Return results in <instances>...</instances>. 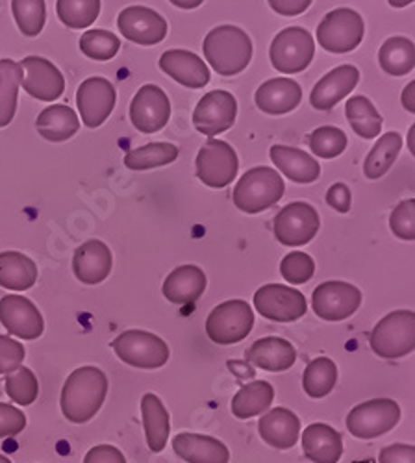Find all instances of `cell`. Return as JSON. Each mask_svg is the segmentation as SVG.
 <instances>
[{
  "mask_svg": "<svg viewBox=\"0 0 415 463\" xmlns=\"http://www.w3.org/2000/svg\"><path fill=\"white\" fill-rule=\"evenodd\" d=\"M108 395V378L93 365L74 369L61 390L60 406L69 422L84 424L91 420L102 408Z\"/></svg>",
  "mask_w": 415,
  "mask_h": 463,
  "instance_id": "1",
  "label": "cell"
},
{
  "mask_svg": "<svg viewBox=\"0 0 415 463\" xmlns=\"http://www.w3.org/2000/svg\"><path fill=\"white\" fill-rule=\"evenodd\" d=\"M210 67L221 76H236L243 72L252 60V42L245 30L222 24L213 28L203 43Z\"/></svg>",
  "mask_w": 415,
  "mask_h": 463,
  "instance_id": "2",
  "label": "cell"
},
{
  "mask_svg": "<svg viewBox=\"0 0 415 463\" xmlns=\"http://www.w3.org/2000/svg\"><path fill=\"white\" fill-rule=\"evenodd\" d=\"M284 180L275 169L254 167L240 178L232 199L240 212L254 215L275 206L284 197Z\"/></svg>",
  "mask_w": 415,
  "mask_h": 463,
  "instance_id": "3",
  "label": "cell"
},
{
  "mask_svg": "<svg viewBox=\"0 0 415 463\" xmlns=\"http://www.w3.org/2000/svg\"><path fill=\"white\" fill-rule=\"evenodd\" d=\"M373 353L384 360H399L415 349V314L397 310L382 317L369 335Z\"/></svg>",
  "mask_w": 415,
  "mask_h": 463,
  "instance_id": "4",
  "label": "cell"
},
{
  "mask_svg": "<svg viewBox=\"0 0 415 463\" xmlns=\"http://www.w3.org/2000/svg\"><path fill=\"white\" fill-rule=\"evenodd\" d=\"M111 349L121 362L136 369H160L169 362V345L145 330L123 332L111 341Z\"/></svg>",
  "mask_w": 415,
  "mask_h": 463,
  "instance_id": "5",
  "label": "cell"
},
{
  "mask_svg": "<svg viewBox=\"0 0 415 463\" xmlns=\"http://www.w3.org/2000/svg\"><path fill=\"white\" fill-rule=\"evenodd\" d=\"M254 328V312L249 302L234 298L215 306L206 319V334L215 345L229 346L243 341Z\"/></svg>",
  "mask_w": 415,
  "mask_h": 463,
  "instance_id": "6",
  "label": "cell"
},
{
  "mask_svg": "<svg viewBox=\"0 0 415 463\" xmlns=\"http://www.w3.org/2000/svg\"><path fill=\"white\" fill-rule=\"evenodd\" d=\"M363 33L365 24L358 12L351 8H337L317 26V42L326 52L345 54L358 49Z\"/></svg>",
  "mask_w": 415,
  "mask_h": 463,
  "instance_id": "7",
  "label": "cell"
},
{
  "mask_svg": "<svg viewBox=\"0 0 415 463\" xmlns=\"http://www.w3.org/2000/svg\"><path fill=\"white\" fill-rule=\"evenodd\" d=\"M269 56H271L273 67L278 72H284V74L303 72L305 69L310 67L316 56L314 35L300 26L284 28L273 40Z\"/></svg>",
  "mask_w": 415,
  "mask_h": 463,
  "instance_id": "8",
  "label": "cell"
},
{
  "mask_svg": "<svg viewBox=\"0 0 415 463\" xmlns=\"http://www.w3.org/2000/svg\"><path fill=\"white\" fill-rule=\"evenodd\" d=\"M401 415V406L395 401L373 399L349 411L347 430L358 439L381 438L397 427Z\"/></svg>",
  "mask_w": 415,
  "mask_h": 463,
  "instance_id": "9",
  "label": "cell"
},
{
  "mask_svg": "<svg viewBox=\"0 0 415 463\" xmlns=\"http://www.w3.org/2000/svg\"><path fill=\"white\" fill-rule=\"evenodd\" d=\"M197 176L213 189H222L236 180L240 160L236 150L221 139H208L197 154Z\"/></svg>",
  "mask_w": 415,
  "mask_h": 463,
  "instance_id": "10",
  "label": "cell"
},
{
  "mask_svg": "<svg viewBox=\"0 0 415 463\" xmlns=\"http://www.w3.org/2000/svg\"><path fill=\"white\" fill-rule=\"evenodd\" d=\"M256 312L275 323H293L303 317L308 310L305 295L295 288L282 284L261 286L254 293Z\"/></svg>",
  "mask_w": 415,
  "mask_h": 463,
  "instance_id": "11",
  "label": "cell"
},
{
  "mask_svg": "<svg viewBox=\"0 0 415 463\" xmlns=\"http://www.w3.org/2000/svg\"><path fill=\"white\" fill-rule=\"evenodd\" d=\"M360 306L362 291L349 282H323L314 289L312 295L314 314L323 321H345L358 312Z\"/></svg>",
  "mask_w": 415,
  "mask_h": 463,
  "instance_id": "12",
  "label": "cell"
},
{
  "mask_svg": "<svg viewBox=\"0 0 415 463\" xmlns=\"http://www.w3.org/2000/svg\"><path fill=\"white\" fill-rule=\"evenodd\" d=\"M319 226V213L312 204L291 203L275 219V238L286 247H300L317 236Z\"/></svg>",
  "mask_w": 415,
  "mask_h": 463,
  "instance_id": "13",
  "label": "cell"
},
{
  "mask_svg": "<svg viewBox=\"0 0 415 463\" xmlns=\"http://www.w3.org/2000/svg\"><path fill=\"white\" fill-rule=\"evenodd\" d=\"M238 118V102L236 97L229 91L215 90L206 93L193 113L195 128L208 136L215 137L226 130H231Z\"/></svg>",
  "mask_w": 415,
  "mask_h": 463,
  "instance_id": "14",
  "label": "cell"
},
{
  "mask_svg": "<svg viewBox=\"0 0 415 463\" xmlns=\"http://www.w3.org/2000/svg\"><path fill=\"white\" fill-rule=\"evenodd\" d=\"M171 119V102L165 91L155 84L139 88L130 104V121L143 134L165 128Z\"/></svg>",
  "mask_w": 415,
  "mask_h": 463,
  "instance_id": "15",
  "label": "cell"
},
{
  "mask_svg": "<svg viewBox=\"0 0 415 463\" xmlns=\"http://www.w3.org/2000/svg\"><path fill=\"white\" fill-rule=\"evenodd\" d=\"M19 65L23 71L21 86L30 97L52 102L63 95L65 79L52 61L42 56H26Z\"/></svg>",
  "mask_w": 415,
  "mask_h": 463,
  "instance_id": "16",
  "label": "cell"
},
{
  "mask_svg": "<svg viewBox=\"0 0 415 463\" xmlns=\"http://www.w3.org/2000/svg\"><path fill=\"white\" fill-rule=\"evenodd\" d=\"M0 323L15 337L32 341L43 335L45 321L37 306L21 295L0 298Z\"/></svg>",
  "mask_w": 415,
  "mask_h": 463,
  "instance_id": "17",
  "label": "cell"
},
{
  "mask_svg": "<svg viewBox=\"0 0 415 463\" xmlns=\"http://www.w3.org/2000/svg\"><path fill=\"white\" fill-rule=\"evenodd\" d=\"M118 93L109 80L102 76H91L84 80L77 91V106L82 123L88 128H99L116 108Z\"/></svg>",
  "mask_w": 415,
  "mask_h": 463,
  "instance_id": "18",
  "label": "cell"
},
{
  "mask_svg": "<svg viewBox=\"0 0 415 463\" xmlns=\"http://www.w3.org/2000/svg\"><path fill=\"white\" fill-rule=\"evenodd\" d=\"M119 32L137 45H158L167 35V21L155 10L145 6L125 8L118 17Z\"/></svg>",
  "mask_w": 415,
  "mask_h": 463,
  "instance_id": "19",
  "label": "cell"
},
{
  "mask_svg": "<svg viewBox=\"0 0 415 463\" xmlns=\"http://www.w3.org/2000/svg\"><path fill=\"white\" fill-rule=\"evenodd\" d=\"M113 267V256L104 241L91 240L74 250L72 273L82 284L97 286L104 282Z\"/></svg>",
  "mask_w": 415,
  "mask_h": 463,
  "instance_id": "20",
  "label": "cell"
},
{
  "mask_svg": "<svg viewBox=\"0 0 415 463\" xmlns=\"http://www.w3.org/2000/svg\"><path fill=\"white\" fill-rule=\"evenodd\" d=\"M360 82V71L354 65H339L316 84L310 95V104L326 111L332 109L337 102H342Z\"/></svg>",
  "mask_w": 415,
  "mask_h": 463,
  "instance_id": "21",
  "label": "cell"
},
{
  "mask_svg": "<svg viewBox=\"0 0 415 463\" xmlns=\"http://www.w3.org/2000/svg\"><path fill=\"white\" fill-rule=\"evenodd\" d=\"M258 434L273 449H293L300 436V419L288 408L268 410L258 422Z\"/></svg>",
  "mask_w": 415,
  "mask_h": 463,
  "instance_id": "22",
  "label": "cell"
},
{
  "mask_svg": "<svg viewBox=\"0 0 415 463\" xmlns=\"http://www.w3.org/2000/svg\"><path fill=\"white\" fill-rule=\"evenodd\" d=\"M160 69L178 84L201 90L210 82L208 65L190 51H167L160 58Z\"/></svg>",
  "mask_w": 415,
  "mask_h": 463,
  "instance_id": "23",
  "label": "cell"
},
{
  "mask_svg": "<svg viewBox=\"0 0 415 463\" xmlns=\"http://www.w3.org/2000/svg\"><path fill=\"white\" fill-rule=\"evenodd\" d=\"M245 358L250 365L258 369L269 373H282L295 365L297 351L288 339L271 335L254 341L250 349L245 353Z\"/></svg>",
  "mask_w": 415,
  "mask_h": 463,
  "instance_id": "24",
  "label": "cell"
},
{
  "mask_svg": "<svg viewBox=\"0 0 415 463\" xmlns=\"http://www.w3.org/2000/svg\"><path fill=\"white\" fill-rule=\"evenodd\" d=\"M173 449L176 456L185 463H229L231 461L229 447L215 438L203 436V434L182 432L174 436Z\"/></svg>",
  "mask_w": 415,
  "mask_h": 463,
  "instance_id": "25",
  "label": "cell"
},
{
  "mask_svg": "<svg viewBox=\"0 0 415 463\" xmlns=\"http://www.w3.org/2000/svg\"><path fill=\"white\" fill-rule=\"evenodd\" d=\"M206 275L197 265H180L165 279L162 286L164 297L178 306L197 302L206 291Z\"/></svg>",
  "mask_w": 415,
  "mask_h": 463,
  "instance_id": "26",
  "label": "cell"
},
{
  "mask_svg": "<svg viewBox=\"0 0 415 463\" xmlns=\"http://www.w3.org/2000/svg\"><path fill=\"white\" fill-rule=\"evenodd\" d=\"M254 100L263 113L284 115L298 108L303 100V90L291 79H271L258 88Z\"/></svg>",
  "mask_w": 415,
  "mask_h": 463,
  "instance_id": "27",
  "label": "cell"
},
{
  "mask_svg": "<svg viewBox=\"0 0 415 463\" xmlns=\"http://www.w3.org/2000/svg\"><path fill=\"white\" fill-rule=\"evenodd\" d=\"M269 156L275 167H278V171L295 184H312L321 175V165L308 152L300 148L275 145L269 150Z\"/></svg>",
  "mask_w": 415,
  "mask_h": 463,
  "instance_id": "28",
  "label": "cell"
},
{
  "mask_svg": "<svg viewBox=\"0 0 415 463\" xmlns=\"http://www.w3.org/2000/svg\"><path fill=\"white\" fill-rule=\"evenodd\" d=\"M305 456L314 463H337L344 456V438L325 422H314L303 432Z\"/></svg>",
  "mask_w": 415,
  "mask_h": 463,
  "instance_id": "29",
  "label": "cell"
},
{
  "mask_svg": "<svg viewBox=\"0 0 415 463\" xmlns=\"http://www.w3.org/2000/svg\"><path fill=\"white\" fill-rule=\"evenodd\" d=\"M141 415L146 445L153 452H162L167 445L171 420L169 411L165 410L162 399L155 393H146L141 399Z\"/></svg>",
  "mask_w": 415,
  "mask_h": 463,
  "instance_id": "30",
  "label": "cell"
},
{
  "mask_svg": "<svg viewBox=\"0 0 415 463\" xmlns=\"http://www.w3.org/2000/svg\"><path fill=\"white\" fill-rule=\"evenodd\" d=\"M35 128L42 137L52 143H61L71 139L80 128L77 111L63 104H54L45 108L35 119Z\"/></svg>",
  "mask_w": 415,
  "mask_h": 463,
  "instance_id": "31",
  "label": "cell"
},
{
  "mask_svg": "<svg viewBox=\"0 0 415 463\" xmlns=\"http://www.w3.org/2000/svg\"><path fill=\"white\" fill-rule=\"evenodd\" d=\"M37 282V265L17 250L0 252V288L26 291Z\"/></svg>",
  "mask_w": 415,
  "mask_h": 463,
  "instance_id": "32",
  "label": "cell"
},
{
  "mask_svg": "<svg viewBox=\"0 0 415 463\" xmlns=\"http://www.w3.org/2000/svg\"><path fill=\"white\" fill-rule=\"evenodd\" d=\"M275 399V388L266 380H254L234 395L232 413L241 419H252L256 415L266 413Z\"/></svg>",
  "mask_w": 415,
  "mask_h": 463,
  "instance_id": "33",
  "label": "cell"
},
{
  "mask_svg": "<svg viewBox=\"0 0 415 463\" xmlns=\"http://www.w3.org/2000/svg\"><path fill=\"white\" fill-rule=\"evenodd\" d=\"M21 76L23 71L17 61L0 60V128L8 127L15 118Z\"/></svg>",
  "mask_w": 415,
  "mask_h": 463,
  "instance_id": "34",
  "label": "cell"
},
{
  "mask_svg": "<svg viewBox=\"0 0 415 463\" xmlns=\"http://www.w3.org/2000/svg\"><path fill=\"white\" fill-rule=\"evenodd\" d=\"M345 115H347L349 125L360 137L374 139L381 136L382 115L367 97H362V95L351 97L345 104Z\"/></svg>",
  "mask_w": 415,
  "mask_h": 463,
  "instance_id": "35",
  "label": "cell"
},
{
  "mask_svg": "<svg viewBox=\"0 0 415 463\" xmlns=\"http://www.w3.org/2000/svg\"><path fill=\"white\" fill-rule=\"evenodd\" d=\"M379 63L390 76H404L415 67V45L408 37H390L381 47Z\"/></svg>",
  "mask_w": 415,
  "mask_h": 463,
  "instance_id": "36",
  "label": "cell"
},
{
  "mask_svg": "<svg viewBox=\"0 0 415 463\" xmlns=\"http://www.w3.org/2000/svg\"><path fill=\"white\" fill-rule=\"evenodd\" d=\"M402 148V137L397 132H388L379 141L374 143L371 152L367 154L363 173L369 180H379L382 178L391 165L395 164L399 152Z\"/></svg>",
  "mask_w": 415,
  "mask_h": 463,
  "instance_id": "37",
  "label": "cell"
},
{
  "mask_svg": "<svg viewBox=\"0 0 415 463\" xmlns=\"http://www.w3.org/2000/svg\"><path fill=\"white\" fill-rule=\"evenodd\" d=\"M178 158V146L173 143H150L130 150L125 156V165L132 171H146L164 167Z\"/></svg>",
  "mask_w": 415,
  "mask_h": 463,
  "instance_id": "38",
  "label": "cell"
},
{
  "mask_svg": "<svg viewBox=\"0 0 415 463\" xmlns=\"http://www.w3.org/2000/svg\"><path fill=\"white\" fill-rule=\"evenodd\" d=\"M337 382V367L330 358H316L303 374V390L312 399H325Z\"/></svg>",
  "mask_w": 415,
  "mask_h": 463,
  "instance_id": "39",
  "label": "cell"
},
{
  "mask_svg": "<svg viewBox=\"0 0 415 463\" xmlns=\"http://www.w3.org/2000/svg\"><path fill=\"white\" fill-rule=\"evenodd\" d=\"M56 14L65 26L84 30L99 19L100 0H58Z\"/></svg>",
  "mask_w": 415,
  "mask_h": 463,
  "instance_id": "40",
  "label": "cell"
},
{
  "mask_svg": "<svg viewBox=\"0 0 415 463\" xmlns=\"http://www.w3.org/2000/svg\"><path fill=\"white\" fill-rule=\"evenodd\" d=\"M14 19L26 37L40 35L47 21L45 0H12Z\"/></svg>",
  "mask_w": 415,
  "mask_h": 463,
  "instance_id": "41",
  "label": "cell"
},
{
  "mask_svg": "<svg viewBox=\"0 0 415 463\" xmlns=\"http://www.w3.org/2000/svg\"><path fill=\"white\" fill-rule=\"evenodd\" d=\"M119 49V37L108 30H88L80 37V51L95 61H108L111 58H116Z\"/></svg>",
  "mask_w": 415,
  "mask_h": 463,
  "instance_id": "42",
  "label": "cell"
},
{
  "mask_svg": "<svg viewBox=\"0 0 415 463\" xmlns=\"http://www.w3.org/2000/svg\"><path fill=\"white\" fill-rule=\"evenodd\" d=\"M6 395L19 406H30L40 395V382L28 367H19L17 371L6 374L5 380Z\"/></svg>",
  "mask_w": 415,
  "mask_h": 463,
  "instance_id": "43",
  "label": "cell"
},
{
  "mask_svg": "<svg viewBox=\"0 0 415 463\" xmlns=\"http://www.w3.org/2000/svg\"><path fill=\"white\" fill-rule=\"evenodd\" d=\"M347 136L337 127H321L310 134V148L319 158H337L347 148Z\"/></svg>",
  "mask_w": 415,
  "mask_h": 463,
  "instance_id": "44",
  "label": "cell"
},
{
  "mask_svg": "<svg viewBox=\"0 0 415 463\" xmlns=\"http://www.w3.org/2000/svg\"><path fill=\"white\" fill-rule=\"evenodd\" d=\"M280 275L291 286H300L316 275V261L307 252H289L280 261Z\"/></svg>",
  "mask_w": 415,
  "mask_h": 463,
  "instance_id": "45",
  "label": "cell"
},
{
  "mask_svg": "<svg viewBox=\"0 0 415 463\" xmlns=\"http://www.w3.org/2000/svg\"><path fill=\"white\" fill-rule=\"evenodd\" d=\"M390 228L399 240H415V199L402 201L390 217Z\"/></svg>",
  "mask_w": 415,
  "mask_h": 463,
  "instance_id": "46",
  "label": "cell"
},
{
  "mask_svg": "<svg viewBox=\"0 0 415 463\" xmlns=\"http://www.w3.org/2000/svg\"><path fill=\"white\" fill-rule=\"evenodd\" d=\"M24 346L10 335H0V374L17 371L24 362Z\"/></svg>",
  "mask_w": 415,
  "mask_h": 463,
  "instance_id": "47",
  "label": "cell"
},
{
  "mask_svg": "<svg viewBox=\"0 0 415 463\" xmlns=\"http://www.w3.org/2000/svg\"><path fill=\"white\" fill-rule=\"evenodd\" d=\"M26 429V415L12 404L0 402V439L14 438Z\"/></svg>",
  "mask_w": 415,
  "mask_h": 463,
  "instance_id": "48",
  "label": "cell"
},
{
  "mask_svg": "<svg viewBox=\"0 0 415 463\" xmlns=\"http://www.w3.org/2000/svg\"><path fill=\"white\" fill-rule=\"evenodd\" d=\"M84 463H127V458L118 447L97 445L88 450Z\"/></svg>",
  "mask_w": 415,
  "mask_h": 463,
  "instance_id": "49",
  "label": "cell"
},
{
  "mask_svg": "<svg viewBox=\"0 0 415 463\" xmlns=\"http://www.w3.org/2000/svg\"><path fill=\"white\" fill-rule=\"evenodd\" d=\"M351 203H353L351 189L345 184H342V182L334 184L326 191V204L332 206L339 213H347L351 210Z\"/></svg>",
  "mask_w": 415,
  "mask_h": 463,
  "instance_id": "50",
  "label": "cell"
},
{
  "mask_svg": "<svg viewBox=\"0 0 415 463\" xmlns=\"http://www.w3.org/2000/svg\"><path fill=\"white\" fill-rule=\"evenodd\" d=\"M379 463H415V447L395 443L381 450Z\"/></svg>",
  "mask_w": 415,
  "mask_h": 463,
  "instance_id": "51",
  "label": "cell"
},
{
  "mask_svg": "<svg viewBox=\"0 0 415 463\" xmlns=\"http://www.w3.org/2000/svg\"><path fill=\"white\" fill-rule=\"evenodd\" d=\"M273 12L284 17H297L300 14H305L314 0H268Z\"/></svg>",
  "mask_w": 415,
  "mask_h": 463,
  "instance_id": "52",
  "label": "cell"
},
{
  "mask_svg": "<svg viewBox=\"0 0 415 463\" xmlns=\"http://www.w3.org/2000/svg\"><path fill=\"white\" fill-rule=\"evenodd\" d=\"M402 106L410 111V113H415V82H410L406 86V90L402 91Z\"/></svg>",
  "mask_w": 415,
  "mask_h": 463,
  "instance_id": "53",
  "label": "cell"
},
{
  "mask_svg": "<svg viewBox=\"0 0 415 463\" xmlns=\"http://www.w3.org/2000/svg\"><path fill=\"white\" fill-rule=\"evenodd\" d=\"M169 3L182 10H195L204 3V0H169Z\"/></svg>",
  "mask_w": 415,
  "mask_h": 463,
  "instance_id": "54",
  "label": "cell"
},
{
  "mask_svg": "<svg viewBox=\"0 0 415 463\" xmlns=\"http://www.w3.org/2000/svg\"><path fill=\"white\" fill-rule=\"evenodd\" d=\"M388 3L393 8H406V6H410L413 3V0H388Z\"/></svg>",
  "mask_w": 415,
  "mask_h": 463,
  "instance_id": "55",
  "label": "cell"
},
{
  "mask_svg": "<svg viewBox=\"0 0 415 463\" xmlns=\"http://www.w3.org/2000/svg\"><path fill=\"white\" fill-rule=\"evenodd\" d=\"M413 136H415V127L410 128V134H408V145H410V152L415 154V146H413Z\"/></svg>",
  "mask_w": 415,
  "mask_h": 463,
  "instance_id": "56",
  "label": "cell"
},
{
  "mask_svg": "<svg viewBox=\"0 0 415 463\" xmlns=\"http://www.w3.org/2000/svg\"><path fill=\"white\" fill-rule=\"evenodd\" d=\"M0 463H12V459H10V458H6V456H3V454H0Z\"/></svg>",
  "mask_w": 415,
  "mask_h": 463,
  "instance_id": "57",
  "label": "cell"
}]
</instances>
